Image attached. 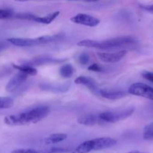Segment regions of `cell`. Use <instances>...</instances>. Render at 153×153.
<instances>
[{
	"label": "cell",
	"instance_id": "obj_8",
	"mask_svg": "<svg viewBox=\"0 0 153 153\" xmlns=\"http://www.w3.org/2000/svg\"><path fill=\"white\" fill-rule=\"evenodd\" d=\"M74 82L76 85H83V86L86 87L94 95H100V89H99L95 81L92 78L85 76H78L74 80Z\"/></svg>",
	"mask_w": 153,
	"mask_h": 153
},
{
	"label": "cell",
	"instance_id": "obj_10",
	"mask_svg": "<svg viewBox=\"0 0 153 153\" xmlns=\"http://www.w3.org/2000/svg\"><path fill=\"white\" fill-rule=\"evenodd\" d=\"M68 149L60 147H52L50 149H38L34 148H20L11 151V153H65L68 152Z\"/></svg>",
	"mask_w": 153,
	"mask_h": 153
},
{
	"label": "cell",
	"instance_id": "obj_30",
	"mask_svg": "<svg viewBox=\"0 0 153 153\" xmlns=\"http://www.w3.org/2000/svg\"><path fill=\"white\" fill-rule=\"evenodd\" d=\"M99 0H89V2H94V1H98Z\"/></svg>",
	"mask_w": 153,
	"mask_h": 153
},
{
	"label": "cell",
	"instance_id": "obj_28",
	"mask_svg": "<svg viewBox=\"0 0 153 153\" xmlns=\"http://www.w3.org/2000/svg\"><path fill=\"white\" fill-rule=\"evenodd\" d=\"M15 1H20V2H24V1H32V0H14Z\"/></svg>",
	"mask_w": 153,
	"mask_h": 153
},
{
	"label": "cell",
	"instance_id": "obj_15",
	"mask_svg": "<svg viewBox=\"0 0 153 153\" xmlns=\"http://www.w3.org/2000/svg\"><path fill=\"white\" fill-rule=\"evenodd\" d=\"M59 14L60 11H58V10L52 12V13H50L44 16H35V15L32 14L31 16H30V21H34V22H37L38 23L48 25V24H50L57 16H58Z\"/></svg>",
	"mask_w": 153,
	"mask_h": 153
},
{
	"label": "cell",
	"instance_id": "obj_16",
	"mask_svg": "<svg viewBox=\"0 0 153 153\" xmlns=\"http://www.w3.org/2000/svg\"><path fill=\"white\" fill-rule=\"evenodd\" d=\"M91 151H94V139L82 142L71 153H88Z\"/></svg>",
	"mask_w": 153,
	"mask_h": 153
},
{
	"label": "cell",
	"instance_id": "obj_26",
	"mask_svg": "<svg viewBox=\"0 0 153 153\" xmlns=\"http://www.w3.org/2000/svg\"><path fill=\"white\" fill-rule=\"evenodd\" d=\"M142 77L146 80L149 81V82H153V73L152 72H148V71H143L141 73Z\"/></svg>",
	"mask_w": 153,
	"mask_h": 153
},
{
	"label": "cell",
	"instance_id": "obj_22",
	"mask_svg": "<svg viewBox=\"0 0 153 153\" xmlns=\"http://www.w3.org/2000/svg\"><path fill=\"white\" fill-rule=\"evenodd\" d=\"M143 138L146 140H153V122L146 126L142 133Z\"/></svg>",
	"mask_w": 153,
	"mask_h": 153
},
{
	"label": "cell",
	"instance_id": "obj_18",
	"mask_svg": "<svg viewBox=\"0 0 153 153\" xmlns=\"http://www.w3.org/2000/svg\"><path fill=\"white\" fill-rule=\"evenodd\" d=\"M68 137V135L64 133H56L48 136L44 139V143L46 145L56 144L63 141Z\"/></svg>",
	"mask_w": 153,
	"mask_h": 153
},
{
	"label": "cell",
	"instance_id": "obj_9",
	"mask_svg": "<svg viewBox=\"0 0 153 153\" xmlns=\"http://www.w3.org/2000/svg\"><path fill=\"white\" fill-rule=\"evenodd\" d=\"M28 77V75L26 74V73H22V72L19 71V73H16V75L13 76L11 79L9 80V82H8L7 85L5 87L6 91L9 93L14 92V91H16L24 82L27 79Z\"/></svg>",
	"mask_w": 153,
	"mask_h": 153
},
{
	"label": "cell",
	"instance_id": "obj_21",
	"mask_svg": "<svg viewBox=\"0 0 153 153\" xmlns=\"http://www.w3.org/2000/svg\"><path fill=\"white\" fill-rule=\"evenodd\" d=\"M13 105V99L8 97H0V109L10 108Z\"/></svg>",
	"mask_w": 153,
	"mask_h": 153
},
{
	"label": "cell",
	"instance_id": "obj_24",
	"mask_svg": "<svg viewBox=\"0 0 153 153\" xmlns=\"http://www.w3.org/2000/svg\"><path fill=\"white\" fill-rule=\"evenodd\" d=\"M14 15V12L10 9H0V19H7L11 17Z\"/></svg>",
	"mask_w": 153,
	"mask_h": 153
},
{
	"label": "cell",
	"instance_id": "obj_4",
	"mask_svg": "<svg viewBox=\"0 0 153 153\" xmlns=\"http://www.w3.org/2000/svg\"><path fill=\"white\" fill-rule=\"evenodd\" d=\"M134 112V108L129 107L126 108L106 111L99 114L98 115L100 119L106 123H114L129 117L133 114Z\"/></svg>",
	"mask_w": 153,
	"mask_h": 153
},
{
	"label": "cell",
	"instance_id": "obj_1",
	"mask_svg": "<svg viewBox=\"0 0 153 153\" xmlns=\"http://www.w3.org/2000/svg\"><path fill=\"white\" fill-rule=\"evenodd\" d=\"M50 113V108L46 106L34 108L26 112L10 115L4 117V123L8 126H24L29 123H37L46 117Z\"/></svg>",
	"mask_w": 153,
	"mask_h": 153
},
{
	"label": "cell",
	"instance_id": "obj_2",
	"mask_svg": "<svg viewBox=\"0 0 153 153\" xmlns=\"http://www.w3.org/2000/svg\"><path fill=\"white\" fill-rule=\"evenodd\" d=\"M136 43V40L130 36H123V37H114L107 39L103 41L86 39L82 40L77 43V46L80 47L94 48L99 49H110L114 48L122 47V46L134 45Z\"/></svg>",
	"mask_w": 153,
	"mask_h": 153
},
{
	"label": "cell",
	"instance_id": "obj_5",
	"mask_svg": "<svg viewBox=\"0 0 153 153\" xmlns=\"http://www.w3.org/2000/svg\"><path fill=\"white\" fill-rule=\"evenodd\" d=\"M128 94L153 101V88L146 84L140 82L133 84L128 88Z\"/></svg>",
	"mask_w": 153,
	"mask_h": 153
},
{
	"label": "cell",
	"instance_id": "obj_23",
	"mask_svg": "<svg viewBox=\"0 0 153 153\" xmlns=\"http://www.w3.org/2000/svg\"><path fill=\"white\" fill-rule=\"evenodd\" d=\"M90 61V57L86 52H82L78 57V61L82 65H86L88 64Z\"/></svg>",
	"mask_w": 153,
	"mask_h": 153
},
{
	"label": "cell",
	"instance_id": "obj_17",
	"mask_svg": "<svg viewBox=\"0 0 153 153\" xmlns=\"http://www.w3.org/2000/svg\"><path fill=\"white\" fill-rule=\"evenodd\" d=\"M40 88L42 90L51 92H65L68 90L69 84L67 85H52V84H41Z\"/></svg>",
	"mask_w": 153,
	"mask_h": 153
},
{
	"label": "cell",
	"instance_id": "obj_11",
	"mask_svg": "<svg viewBox=\"0 0 153 153\" xmlns=\"http://www.w3.org/2000/svg\"><path fill=\"white\" fill-rule=\"evenodd\" d=\"M78 123L83 126H92L95 125H102L106 123L104 122L100 118L99 115L95 114H84L78 117L77 119Z\"/></svg>",
	"mask_w": 153,
	"mask_h": 153
},
{
	"label": "cell",
	"instance_id": "obj_12",
	"mask_svg": "<svg viewBox=\"0 0 153 153\" xmlns=\"http://www.w3.org/2000/svg\"><path fill=\"white\" fill-rule=\"evenodd\" d=\"M128 94L125 91L116 89H100V96L107 100H118L126 97Z\"/></svg>",
	"mask_w": 153,
	"mask_h": 153
},
{
	"label": "cell",
	"instance_id": "obj_29",
	"mask_svg": "<svg viewBox=\"0 0 153 153\" xmlns=\"http://www.w3.org/2000/svg\"><path fill=\"white\" fill-rule=\"evenodd\" d=\"M128 153H146V152H140V151L135 150V151H131V152H129Z\"/></svg>",
	"mask_w": 153,
	"mask_h": 153
},
{
	"label": "cell",
	"instance_id": "obj_14",
	"mask_svg": "<svg viewBox=\"0 0 153 153\" xmlns=\"http://www.w3.org/2000/svg\"><path fill=\"white\" fill-rule=\"evenodd\" d=\"M94 151L101 150V149H107L112 147L116 144L117 141L111 137H98L94 138Z\"/></svg>",
	"mask_w": 153,
	"mask_h": 153
},
{
	"label": "cell",
	"instance_id": "obj_27",
	"mask_svg": "<svg viewBox=\"0 0 153 153\" xmlns=\"http://www.w3.org/2000/svg\"><path fill=\"white\" fill-rule=\"evenodd\" d=\"M141 8L145 10L146 11L149 12V13H153V4H149V5H141Z\"/></svg>",
	"mask_w": 153,
	"mask_h": 153
},
{
	"label": "cell",
	"instance_id": "obj_13",
	"mask_svg": "<svg viewBox=\"0 0 153 153\" xmlns=\"http://www.w3.org/2000/svg\"><path fill=\"white\" fill-rule=\"evenodd\" d=\"M64 61V60H59L57 58H51V57L46 56V55H40L33 58L32 59L28 61L26 64H28L29 66L34 65H42L45 64H56V63H59Z\"/></svg>",
	"mask_w": 153,
	"mask_h": 153
},
{
	"label": "cell",
	"instance_id": "obj_25",
	"mask_svg": "<svg viewBox=\"0 0 153 153\" xmlns=\"http://www.w3.org/2000/svg\"><path fill=\"white\" fill-rule=\"evenodd\" d=\"M88 70L92 72H102L104 70V68L100 64H92L88 67Z\"/></svg>",
	"mask_w": 153,
	"mask_h": 153
},
{
	"label": "cell",
	"instance_id": "obj_6",
	"mask_svg": "<svg viewBox=\"0 0 153 153\" xmlns=\"http://www.w3.org/2000/svg\"><path fill=\"white\" fill-rule=\"evenodd\" d=\"M70 21L74 23L86 25L88 27H96L100 24V19L92 15L80 13L70 18Z\"/></svg>",
	"mask_w": 153,
	"mask_h": 153
},
{
	"label": "cell",
	"instance_id": "obj_3",
	"mask_svg": "<svg viewBox=\"0 0 153 153\" xmlns=\"http://www.w3.org/2000/svg\"><path fill=\"white\" fill-rule=\"evenodd\" d=\"M61 36L56 34L53 36H42V37H36V38H21V37H11L8 39V42L16 46H34L38 45L47 44L58 40Z\"/></svg>",
	"mask_w": 153,
	"mask_h": 153
},
{
	"label": "cell",
	"instance_id": "obj_20",
	"mask_svg": "<svg viewBox=\"0 0 153 153\" xmlns=\"http://www.w3.org/2000/svg\"><path fill=\"white\" fill-rule=\"evenodd\" d=\"M74 73V68L70 64H64L59 69L60 76L64 79L71 77Z\"/></svg>",
	"mask_w": 153,
	"mask_h": 153
},
{
	"label": "cell",
	"instance_id": "obj_7",
	"mask_svg": "<svg viewBox=\"0 0 153 153\" xmlns=\"http://www.w3.org/2000/svg\"><path fill=\"white\" fill-rule=\"evenodd\" d=\"M127 55V51L121 50L116 52H98L99 59L105 63H116Z\"/></svg>",
	"mask_w": 153,
	"mask_h": 153
},
{
	"label": "cell",
	"instance_id": "obj_19",
	"mask_svg": "<svg viewBox=\"0 0 153 153\" xmlns=\"http://www.w3.org/2000/svg\"><path fill=\"white\" fill-rule=\"evenodd\" d=\"M13 67L16 70H19V71L22 72V73H26L28 76H35L37 75L38 71L34 67H32V66L28 65V64H12Z\"/></svg>",
	"mask_w": 153,
	"mask_h": 153
}]
</instances>
